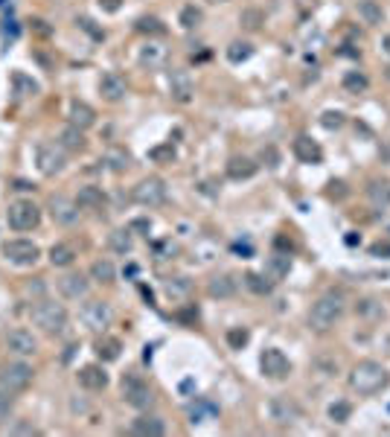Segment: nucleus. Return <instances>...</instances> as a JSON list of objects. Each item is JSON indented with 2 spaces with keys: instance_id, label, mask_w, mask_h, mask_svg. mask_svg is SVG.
<instances>
[{
  "instance_id": "nucleus-34",
  "label": "nucleus",
  "mask_w": 390,
  "mask_h": 437,
  "mask_svg": "<svg viewBox=\"0 0 390 437\" xmlns=\"http://www.w3.org/2000/svg\"><path fill=\"white\" fill-rule=\"evenodd\" d=\"M262 24H266V15H262V9H254V6L242 9L239 26H242L245 33H259V30H262Z\"/></svg>"
},
{
  "instance_id": "nucleus-4",
  "label": "nucleus",
  "mask_w": 390,
  "mask_h": 437,
  "mask_svg": "<svg viewBox=\"0 0 390 437\" xmlns=\"http://www.w3.org/2000/svg\"><path fill=\"white\" fill-rule=\"evenodd\" d=\"M6 222L12 231H32L41 222V207L30 199H18L6 207Z\"/></svg>"
},
{
  "instance_id": "nucleus-42",
  "label": "nucleus",
  "mask_w": 390,
  "mask_h": 437,
  "mask_svg": "<svg viewBox=\"0 0 390 437\" xmlns=\"http://www.w3.org/2000/svg\"><path fill=\"white\" fill-rule=\"evenodd\" d=\"M166 62V50L158 47V44H146L140 50V64H149V67H160Z\"/></svg>"
},
{
  "instance_id": "nucleus-2",
  "label": "nucleus",
  "mask_w": 390,
  "mask_h": 437,
  "mask_svg": "<svg viewBox=\"0 0 390 437\" xmlns=\"http://www.w3.org/2000/svg\"><path fill=\"white\" fill-rule=\"evenodd\" d=\"M346 315V298L344 292L332 289V292H324L320 298L312 303L309 309V327L315 332H329L335 323Z\"/></svg>"
},
{
  "instance_id": "nucleus-23",
  "label": "nucleus",
  "mask_w": 390,
  "mask_h": 437,
  "mask_svg": "<svg viewBox=\"0 0 390 437\" xmlns=\"http://www.w3.org/2000/svg\"><path fill=\"white\" fill-rule=\"evenodd\" d=\"M236 289H239V283H236L233 274H216L210 283H207V294H210V298H219V301L233 298Z\"/></svg>"
},
{
  "instance_id": "nucleus-16",
  "label": "nucleus",
  "mask_w": 390,
  "mask_h": 437,
  "mask_svg": "<svg viewBox=\"0 0 390 437\" xmlns=\"http://www.w3.org/2000/svg\"><path fill=\"white\" fill-rule=\"evenodd\" d=\"M291 152L300 163H320L324 161V149H320L317 140H312L309 134H297L295 143H291Z\"/></svg>"
},
{
  "instance_id": "nucleus-32",
  "label": "nucleus",
  "mask_w": 390,
  "mask_h": 437,
  "mask_svg": "<svg viewBox=\"0 0 390 437\" xmlns=\"http://www.w3.org/2000/svg\"><path fill=\"white\" fill-rule=\"evenodd\" d=\"M91 280L93 283H102V286H111L117 280V269H114V262L111 260H96L91 265Z\"/></svg>"
},
{
  "instance_id": "nucleus-43",
  "label": "nucleus",
  "mask_w": 390,
  "mask_h": 437,
  "mask_svg": "<svg viewBox=\"0 0 390 437\" xmlns=\"http://www.w3.org/2000/svg\"><path fill=\"white\" fill-rule=\"evenodd\" d=\"M149 161L151 163H172L175 161V146L172 143H160L149 149Z\"/></svg>"
},
{
  "instance_id": "nucleus-12",
  "label": "nucleus",
  "mask_w": 390,
  "mask_h": 437,
  "mask_svg": "<svg viewBox=\"0 0 390 437\" xmlns=\"http://www.w3.org/2000/svg\"><path fill=\"white\" fill-rule=\"evenodd\" d=\"M3 344L12 356H18V359H26V356H35L38 353V338L30 332V330H9L6 338H3Z\"/></svg>"
},
{
  "instance_id": "nucleus-11",
  "label": "nucleus",
  "mask_w": 390,
  "mask_h": 437,
  "mask_svg": "<svg viewBox=\"0 0 390 437\" xmlns=\"http://www.w3.org/2000/svg\"><path fill=\"white\" fill-rule=\"evenodd\" d=\"M259 368H262V376L266 379H277V382H280V379H288L291 362L280 347H268V350H262V356H259Z\"/></svg>"
},
{
  "instance_id": "nucleus-5",
  "label": "nucleus",
  "mask_w": 390,
  "mask_h": 437,
  "mask_svg": "<svg viewBox=\"0 0 390 437\" xmlns=\"http://www.w3.org/2000/svg\"><path fill=\"white\" fill-rule=\"evenodd\" d=\"M35 163H38V172H41V175H47V178L59 175L62 169H64V163H67L64 149H62L59 140H55V143H50V140L38 143V149H35Z\"/></svg>"
},
{
  "instance_id": "nucleus-31",
  "label": "nucleus",
  "mask_w": 390,
  "mask_h": 437,
  "mask_svg": "<svg viewBox=\"0 0 390 437\" xmlns=\"http://www.w3.org/2000/svg\"><path fill=\"white\" fill-rule=\"evenodd\" d=\"M355 315L358 318H364L367 323H375V321H382L384 318V306L375 301V298H364V301H358L355 303Z\"/></svg>"
},
{
  "instance_id": "nucleus-52",
  "label": "nucleus",
  "mask_w": 390,
  "mask_h": 437,
  "mask_svg": "<svg viewBox=\"0 0 390 437\" xmlns=\"http://www.w3.org/2000/svg\"><path fill=\"white\" fill-rule=\"evenodd\" d=\"M151 224L146 222V219H137V222H131V231H149Z\"/></svg>"
},
{
  "instance_id": "nucleus-14",
  "label": "nucleus",
  "mask_w": 390,
  "mask_h": 437,
  "mask_svg": "<svg viewBox=\"0 0 390 437\" xmlns=\"http://www.w3.org/2000/svg\"><path fill=\"white\" fill-rule=\"evenodd\" d=\"M50 216L55 224H62V228H73L79 222V204L76 199H67V195H53L50 199Z\"/></svg>"
},
{
  "instance_id": "nucleus-13",
  "label": "nucleus",
  "mask_w": 390,
  "mask_h": 437,
  "mask_svg": "<svg viewBox=\"0 0 390 437\" xmlns=\"http://www.w3.org/2000/svg\"><path fill=\"white\" fill-rule=\"evenodd\" d=\"M300 405L291 400V397H274L268 402V420L274 422V426H291V422L300 420Z\"/></svg>"
},
{
  "instance_id": "nucleus-8",
  "label": "nucleus",
  "mask_w": 390,
  "mask_h": 437,
  "mask_svg": "<svg viewBox=\"0 0 390 437\" xmlns=\"http://www.w3.org/2000/svg\"><path fill=\"white\" fill-rule=\"evenodd\" d=\"M79 318L91 332H105L111 327V321H114V309H111L108 301H88L82 306Z\"/></svg>"
},
{
  "instance_id": "nucleus-21",
  "label": "nucleus",
  "mask_w": 390,
  "mask_h": 437,
  "mask_svg": "<svg viewBox=\"0 0 390 437\" xmlns=\"http://www.w3.org/2000/svg\"><path fill=\"white\" fill-rule=\"evenodd\" d=\"M131 434L137 437H163L166 434V422L155 414H140L131 422Z\"/></svg>"
},
{
  "instance_id": "nucleus-20",
  "label": "nucleus",
  "mask_w": 390,
  "mask_h": 437,
  "mask_svg": "<svg viewBox=\"0 0 390 437\" xmlns=\"http://www.w3.org/2000/svg\"><path fill=\"white\" fill-rule=\"evenodd\" d=\"M364 193H367V202L373 210H390V181L387 178H373Z\"/></svg>"
},
{
  "instance_id": "nucleus-19",
  "label": "nucleus",
  "mask_w": 390,
  "mask_h": 437,
  "mask_svg": "<svg viewBox=\"0 0 390 437\" xmlns=\"http://www.w3.org/2000/svg\"><path fill=\"white\" fill-rule=\"evenodd\" d=\"M91 289V280L85 274H64L59 280V292L64 294L67 301H79V298H85Z\"/></svg>"
},
{
  "instance_id": "nucleus-33",
  "label": "nucleus",
  "mask_w": 390,
  "mask_h": 437,
  "mask_svg": "<svg viewBox=\"0 0 390 437\" xmlns=\"http://www.w3.org/2000/svg\"><path fill=\"white\" fill-rule=\"evenodd\" d=\"M108 248L114 253H131L134 248V239H131V228H120L108 236Z\"/></svg>"
},
{
  "instance_id": "nucleus-37",
  "label": "nucleus",
  "mask_w": 390,
  "mask_h": 437,
  "mask_svg": "<svg viewBox=\"0 0 390 437\" xmlns=\"http://www.w3.org/2000/svg\"><path fill=\"white\" fill-rule=\"evenodd\" d=\"M341 84H344L346 93H364V91L370 88V79L361 73V70H350V73H344Z\"/></svg>"
},
{
  "instance_id": "nucleus-55",
  "label": "nucleus",
  "mask_w": 390,
  "mask_h": 437,
  "mask_svg": "<svg viewBox=\"0 0 390 437\" xmlns=\"http://www.w3.org/2000/svg\"><path fill=\"white\" fill-rule=\"evenodd\" d=\"M207 3H228V0H207Z\"/></svg>"
},
{
  "instance_id": "nucleus-38",
  "label": "nucleus",
  "mask_w": 390,
  "mask_h": 437,
  "mask_svg": "<svg viewBox=\"0 0 390 437\" xmlns=\"http://www.w3.org/2000/svg\"><path fill=\"white\" fill-rule=\"evenodd\" d=\"M201 21H204V12L195 3H187L184 9H180V15H178V24L184 26V30H198Z\"/></svg>"
},
{
  "instance_id": "nucleus-15",
  "label": "nucleus",
  "mask_w": 390,
  "mask_h": 437,
  "mask_svg": "<svg viewBox=\"0 0 390 437\" xmlns=\"http://www.w3.org/2000/svg\"><path fill=\"white\" fill-rule=\"evenodd\" d=\"M192 93H195V84H192V76H189V70L172 67V70H169V96H172L175 102L187 105V102L192 100Z\"/></svg>"
},
{
  "instance_id": "nucleus-41",
  "label": "nucleus",
  "mask_w": 390,
  "mask_h": 437,
  "mask_svg": "<svg viewBox=\"0 0 390 437\" xmlns=\"http://www.w3.org/2000/svg\"><path fill=\"white\" fill-rule=\"evenodd\" d=\"M137 33H143V35H163L166 33V26H163V21L160 18H155V15H143V18H137Z\"/></svg>"
},
{
  "instance_id": "nucleus-49",
  "label": "nucleus",
  "mask_w": 390,
  "mask_h": 437,
  "mask_svg": "<svg viewBox=\"0 0 390 437\" xmlns=\"http://www.w3.org/2000/svg\"><path fill=\"white\" fill-rule=\"evenodd\" d=\"M96 3H100V9H102V12H108V15H114V12H120L122 0H96Z\"/></svg>"
},
{
  "instance_id": "nucleus-27",
  "label": "nucleus",
  "mask_w": 390,
  "mask_h": 437,
  "mask_svg": "<svg viewBox=\"0 0 390 437\" xmlns=\"http://www.w3.org/2000/svg\"><path fill=\"white\" fill-rule=\"evenodd\" d=\"M59 143H62L64 152H82V149L88 146V140H85V132L76 129L73 123H67L64 129H62V134H59Z\"/></svg>"
},
{
  "instance_id": "nucleus-50",
  "label": "nucleus",
  "mask_w": 390,
  "mask_h": 437,
  "mask_svg": "<svg viewBox=\"0 0 390 437\" xmlns=\"http://www.w3.org/2000/svg\"><path fill=\"white\" fill-rule=\"evenodd\" d=\"M9 434H35V426H30V422H15V426H9Z\"/></svg>"
},
{
  "instance_id": "nucleus-53",
  "label": "nucleus",
  "mask_w": 390,
  "mask_h": 437,
  "mask_svg": "<svg viewBox=\"0 0 390 437\" xmlns=\"http://www.w3.org/2000/svg\"><path fill=\"white\" fill-rule=\"evenodd\" d=\"M382 50H384V53H390V35H384V38H382Z\"/></svg>"
},
{
  "instance_id": "nucleus-44",
  "label": "nucleus",
  "mask_w": 390,
  "mask_h": 437,
  "mask_svg": "<svg viewBox=\"0 0 390 437\" xmlns=\"http://www.w3.org/2000/svg\"><path fill=\"white\" fill-rule=\"evenodd\" d=\"M350 417H353V405H350V402L338 400V402H332V405H329V420H332V422L344 426V422L350 420Z\"/></svg>"
},
{
  "instance_id": "nucleus-6",
  "label": "nucleus",
  "mask_w": 390,
  "mask_h": 437,
  "mask_svg": "<svg viewBox=\"0 0 390 437\" xmlns=\"http://www.w3.org/2000/svg\"><path fill=\"white\" fill-rule=\"evenodd\" d=\"M122 397L131 408H137V411H146V408L155 405V393H151V388L137 373L122 376Z\"/></svg>"
},
{
  "instance_id": "nucleus-40",
  "label": "nucleus",
  "mask_w": 390,
  "mask_h": 437,
  "mask_svg": "<svg viewBox=\"0 0 390 437\" xmlns=\"http://www.w3.org/2000/svg\"><path fill=\"white\" fill-rule=\"evenodd\" d=\"M250 55H254V47L248 44V41H233V44L228 47V62L230 64H242V62H248Z\"/></svg>"
},
{
  "instance_id": "nucleus-47",
  "label": "nucleus",
  "mask_w": 390,
  "mask_h": 437,
  "mask_svg": "<svg viewBox=\"0 0 390 437\" xmlns=\"http://www.w3.org/2000/svg\"><path fill=\"white\" fill-rule=\"evenodd\" d=\"M320 125H324V129H341L344 125V114L341 111H324V114H320Z\"/></svg>"
},
{
  "instance_id": "nucleus-7",
  "label": "nucleus",
  "mask_w": 390,
  "mask_h": 437,
  "mask_svg": "<svg viewBox=\"0 0 390 437\" xmlns=\"http://www.w3.org/2000/svg\"><path fill=\"white\" fill-rule=\"evenodd\" d=\"M35 371L30 368L26 362H9L0 368V391H12V393H21L30 388Z\"/></svg>"
},
{
  "instance_id": "nucleus-48",
  "label": "nucleus",
  "mask_w": 390,
  "mask_h": 437,
  "mask_svg": "<svg viewBox=\"0 0 390 437\" xmlns=\"http://www.w3.org/2000/svg\"><path fill=\"white\" fill-rule=\"evenodd\" d=\"M76 24H79V26H82V30H85V33H91V35H93L96 41H102V38H105V30H96L91 18H79Z\"/></svg>"
},
{
  "instance_id": "nucleus-36",
  "label": "nucleus",
  "mask_w": 390,
  "mask_h": 437,
  "mask_svg": "<svg viewBox=\"0 0 390 437\" xmlns=\"http://www.w3.org/2000/svg\"><path fill=\"white\" fill-rule=\"evenodd\" d=\"M163 292L169 294L172 301H184L187 294L192 292V283H189L187 277H169V280H166V283H163Z\"/></svg>"
},
{
  "instance_id": "nucleus-51",
  "label": "nucleus",
  "mask_w": 390,
  "mask_h": 437,
  "mask_svg": "<svg viewBox=\"0 0 390 437\" xmlns=\"http://www.w3.org/2000/svg\"><path fill=\"white\" fill-rule=\"evenodd\" d=\"M370 253H373V257H379V253H390V245H387V242H375V245L370 248Z\"/></svg>"
},
{
  "instance_id": "nucleus-26",
  "label": "nucleus",
  "mask_w": 390,
  "mask_h": 437,
  "mask_svg": "<svg viewBox=\"0 0 390 437\" xmlns=\"http://www.w3.org/2000/svg\"><path fill=\"white\" fill-rule=\"evenodd\" d=\"M355 12L367 26H382L384 24V9H382L379 0H358Z\"/></svg>"
},
{
  "instance_id": "nucleus-28",
  "label": "nucleus",
  "mask_w": 390,
  "mask_h": 437,
  "mask_svg": "<svg viewBox=\"0 0 390 437\" xmlns=\"http://www.w3.org/2000/svg\"><path fill=\"white\" fill-rule=\"evenodd\" d=\"M257 169H259V163H254L250 158H230L228 161V178L230 181H248V178L257 175Z\"/></svg>"
},
{
  "instance_id": "nucleus-22",
  "label": "nucleus",
  "mask_w": 390,
  "mask_h": 437,
  "mask_svg": "<svg viewBox=\"0 0 390 437\" xmlns=\"http://www.w3.org/2000/svg\"><path fill=\"white\" fill-rule=\"evenodd\" d=\"M67 120H71L76 129H91V125L96 123V111L88 105V102H82V100H73L71 108H67Z\"/></svg>"
},
{
  "instance_id": "nucleus-46",
  "label": "nucleus",
  "mask_w": 390,
  "mask_h": 437,
  "mask_svg": "<svg viewBox=\"0 0 390 437\" xmlns=\"http://www.w3.org/2000/svg\"><path fill=\"white\" fill-rule=\"evenodd\" d=\"M15 397L18 393H12V391H0V426L9 420L12 408H15Z\"/></svg>"
},
{
  "instance_id": "nucleus-17",
  "label": "nucleus",
  "mask_w": 390,
  "mask_h": 437,
  "mask_svg": "<svg viewBox=\"0 0 390 437\" xmlns=\"http://www.w3.org/2000/svg\"><path fill=\"white\" fill-rule=\"evenodd\" d=\"M125 91H129V84L120 73H102L100 79V96L105 102H122L125 100Z\"/></svg>"
},
{
  "instance_id": "nucleus-10",
  "label": "nucleus",
  "mask_w": 390,
  "mask_h": 437,
  "mask_svg": "<svg viewBox=\"0 0 390 437\" xmlns=\"http://www.w3.org/2000/svg\"><path fill=\"white\" fill-rule=\"evenodd\" d=\"M131 199L140 204V207H160L166 202V184H163V178H143L140 184H137L131 190Z\"/></svg>"
},
{
  "instance_id": "nucleus-18",
  "label": "nucleus",
  "mask_w": 390,
  "mask_h": 437,
  "mask_svg": "<svg viewBox=\"0 0 390 437\" xmlns=\"http://www.w3.org/2000/svg\"><path fill=\"white\" fill-rule=\"evenodd\" d=\"M76 376H79V385L85 391H105L108 388V373H105L102 364H85Z\"/></svg>"
},
{
  "instance_id": "nucleus-39",
  "label": "nucleus",
  "mask_w": 390,
  "mask_h": 437,
  "mask_svg": "<svg viewBox=\"0 0 390 437\" xmlns=\"http://www.w3.org/2000/svg\"><path fill=\"white\" fill-rule=\"evenodd\" d=\"M129 161H131L129 152L120 149V146H114V149L105 152V163H108L111 172H125V169H129Z\"/></svg>"
},
{
  "instance_id": "nucleus-45",
  "label": "nucleus",
  "mask_w": 390,
  "mask_h": 437,
  "mask_svg": "<svg viewBox=\"0 0 390 437\" xmlns=\"http://www.w3.org/2000/svg\"><path fill=\"white\" fill-rule=\"evenodd\" d=\"M228 347L230 350H242L248 341H250V332L245 330V327H233V330H228Z\"/></svg>"
},
{
  "instance_id": "nucleus-30",
  "label": "nucleus",
  "mask_w": 390,
  "mask_h": 437,
  "mask_svg": "<svg viewBox=\"0 0 390 437\" xmlns=\"http://www.w3.org/2000/svg\"><path fill=\"white\" fill-rule=\"evenodd\" d=\"M47 257H50V262L55 265V269H67V265H73V260H76V248L67 245V242H55Z\"/></svg>"
},
{
  "instance_id": "nucleus-24",
  "label": "nucleus",
  "mask_w": 390,
  "mask_h": 437,
  "mask_svg": "<svg viewBox=\"0 0 390 437\" xmlns=\"http://www.w3.org/2000/svg\"><path fill=\"white\" fill-rule=\"evenodd\" d=\"M105 202H108V199H105L102 187L88 184V187H79V193H76V204H79V210H102Z\"/></svg>"
},
{
  "instance_id": "nucleus-1",
  "label": "nucleus",
  "mask_w": 390,
  "mask_h": 437,
  "mask_svg": "<svg viewBox=\"0 0 390 437\" xmlns=\"http://www.w3.org/2000/svg\"><path fill=\"white\" fill-rule=\"evenodd\" d=\"M346 382H350V391L358 393V397H373V393H379V391H384L390 385V371L384 368L382 362L364 359V362L353 364Z\"/></svg>"
},
{
  "instance_id": "nucleus-9",
  "label": "nucleus",
  "mask_w": 390,
  "mask_h": 437,
  "mask_svg": "<svg viewBox=\"0 0 390 437\" xmlns=\"http://www.w3.org/2000/svg\"><path fill=\"white\" fill-rule=\"evenodd\" d=\"M3 257L18 265V269H26V265H35L41 251L35 242H30V239H9V242H3Z\"/></svg>"
},
{
  "instance_id": "nucleus-25",
  "label": "nucleus",
  "mask_w": 390,
  "mask_h": 437,
  "mask_svg": "<svg viewBox=\"0 0 390 437\" xmlns=\"http://www.w3.org/2000/svg\"><path fill=\"white\" fill-rule=\"evenodd\" d=\"M93 353L100 356V362H117L120 353H122V344H120V338L102 332L100 338H96V344H93Z\"/></svg>"
},
{
  "instance_id": "nucleus-3",
  "label": "nucleus",
  "mask_w": 390,
  "mask_h": 437,
  "mask_svg": "<svg viewBox=\"0 0 390 437\" xmlns=\"http://www.w3.org/2000/svg\"><path fill=\"white\" fill-rule=\"evenodd\" d=\"M30 318H32L35 327L41 332H47V335H62L67 330V309L62 303H55V301H47V298L32 303Z\"/></svg>"
},
{
  "instance_id": "nucleus-54",
  "label": "nucleus",
  "mask_w": 390,
  "mask_h": 437,
  "mask_svg": "<svg viewBox=\"0 0 390 437\" xmlns=\"http://www.w3.org/2000/svg\"><path fill=\"white\" fill-rule=\"evenodd\" d=\"M384 79H390V64H384Z\"/></svg>"
},
{
  "instance_id": "nucleus-29",
  "label": "nucleus",
  "mask_w": 390,
  "mask_h": 437,
  "mask_svg": "<svg viewBox=\"0 0 390 437\" xmlns=\"http://www.w3.org/2000/svg\"><path fill=\"white\" fill-rule=\"evenodd\" d=\"M288 271H291V257H288V253H274V257L266 262V271H262V274H266L271 283H280Z\"/></svg>"
},
{
  "instance_id": "nucleus-35",
  "label": "nucleus",
  "mask_w": 390,
  "mask_h": 437,
  "mask_svg": "<svg viewBox=\"0 0 390 437\" xmlns=\"http://www.w3.org/2000/svg\"><path fill=\"white\" fill-rule=\"evenodd\" d=\"M242 283L254 292V294H271V289H274V283L271 280L262 274V271H248L245 277H242Z\"/></svg>"
}]
</instances>
